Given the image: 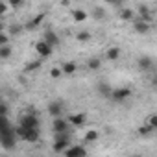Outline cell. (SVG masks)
Wrapping results in <instances>:
<instances>
[{
	"label": "cell",
	"instance_id": "6da1fadb",
	"mask_svg": "<svg viewBox=\"0 0 157 157\" xmlns=\"http://www.w3.org/2000/svg\"><path fill=\"white\" fill-rule=\"evenodd\" d=\"M68 144H70V131H61V133H56L52 150L56 153H65V150L68 148Z\"/></svg>",
	"mask_w": 157,
	"mask_h": 157
},
{
	"label": "cell",
	"instance_id": "7a4b0ae2",
	"mask_svg": "<svg viewBox=\"0 0 157 157\" xmlns=\"http://www.w3.org/2000/svg\"><path fill=\"white\" fill-rule=\"evenodd\" d=\"M17 124H21L24 128H39L41 126V120H39V117L35 113H24V115L19 117V122Z\"/></svg>",
	"mask_w": 157,
	"mask_h": 157
},
{
	"label": "cell",
	"instance_id": "3957f363",
	"mask_svg": "<svg viewBox=\"0 0 157 157\" xmlns=\"http://www.w3.org/2000/svg\"><path fill=\"white\" fill-rule=\"evenodd\" d=\"M35 52L39 54V57L46 59V57H50V56H52V52H54V46H52V44H48L44 39H41L39 43H35Z\"/></svg>",
	"mask_w": 157,
	"mask_h": 157
},
{
	"label": "cell",
	"instance_id": "277c9868",
	"mask_svg": "<svg viewBox=\"0 0 157 157\" xmlns=\"http://www.w3.org/2000/svg\"><path fill=\"white\" fill-rule=\"evenodd\" d=\"M70 120L63 118V117H54V122H52V129L54 133H61V131H70Z\"/></svg>",
	"mask_w": 157,
	"mask_h": 157
},
{
	"label": "cell",
	"instance_id": "5b68a950",
	"mask_svg": "<svg viewBox=\"0 0 157 157\" xmlns=\"http://www.w3.org/2000/svg\"><path fill=\"white\" fill-rule=\"evenodd\" d=\"M128 98H131V89H128V87H118V89H113V93H111L113 102H126Z\"/></svg>",
	"mask_w": 157,
	"mask_h": 157
},
{
	"label": "cell",
	"instance_id": "8992f818",
	"mask_svg": "<svg viewBox=\"0 0 157 157\" xmlns=\"http://www.w3.org/2000/svg\"><path fill=\"white\" fill-rule=\"evenodd\" d=\"M46 111H48L50 117H61V115H63V102H59V100H52V102L48 104Z\"/></svg>",
	"mask_w": 157,
	"mask_h": 157
},
{
	"label": "cell",
	"instance_id": "52a82bcc",
	"mask_svg": "<svg viewBox=\"0 0 157 157\" xmlns=\"http://www.w3.org/2000/svg\"><path fill=\"white\" fill-rule=\"evenodd\" d=\"M65 155L67 157H85L87 155V150L83 148V146H68L67 150H65Z\"/></svg>",
	"mask_w": 157,
	"mask_h": 157
},
{
	"label": "cell",
	"instance_id": "ba28073f",
	"mask_svg": "<svg viewBox=\"0 0 157 157\" xmlns=\"http://www.w3.org/2000/svg\"><path fill=\"white\" fill-rule=\"evenodd\" d=\"M133 30H135L139 35H146V33L150 32V24H148V21H142V19L139 17V19L133 21Z\"/></svg>",
	"mask_w": 157,
	"mask_h": 157
},
{
	"label": "cell",
	"instance_id": "9c48e42d",
	"mask_svg": "<svg viewBox=\"0 0 157 157\" xmlns=\"http://www.w3.org/2000/svg\"><path fill=\"white\" fill-rule=\"evenodd\" d=\"M70 124L74 126V128H82V126H85L87 124V117H85V113H74V115H70Z\"/></svg>",
	"mask_w": 157,
	"mask_h": 157
},
{
	"label": "cell",
	"instance_id": "30bf717a",
	"mask_svg": "<svg viewBox=\"0 0 157 157\" xmlns=\"http://www.w3.org/2000/svg\"><path fill=\"white\" fill-rule=\"evenodd\" d=\"M43 39H44L48 44H52V46H59V35H57L54 30H46V32L43 33Z\"/></svg>",
	"mask_w": 157,
	"mask_h": 157
},
{
	"label": "cell",
	"instance_id": "8fae6325",
	"mask_svg": "<svg viewBox=\"0 0 157 157\" xmlns=\"http://www.w3.org/2000/svg\"><path fill=\"white\" fill-rule=\"evenodd\" d=\"M137 67H139L140 70H151V67H153V59L148 57V56H140L139 61H137Z\"/></svg>",
	"mask_w": 157,
	"mask_h": 157
},
{
	"label": "cell",
	"instance_id": "7c38bea8",
	"mask_svg": "<svg viewBox=\"0 0 157 157\" xmlns=\"http://www.w3.org/2000/svg\"><path fill=\"white\" fill-rule=\"evenodd\" d=\"M43 21H44V13H39L37 17H33V19H30V21L26 22V30H35V28H39Z\"/></svg>",
	"mask_w": 157,
	"mask_h": 157
},
{
	"label": "cell",
	"instance_id": "4fadbf2b",
	"mask_svg": "<svg viewBox=\"0 0 157 157\" xmlns=\"http://www.w3.org/2000/svg\"><path fill=\"white\" fill-rule=\"evenodd\" d=\"M118 17H120L122 21L133 22V21H135V11H133V10H129V8H122V10L118 11Z\"/></svg>",
	"mask_w": 157,
	"mask_h": 157
},
{
	"label": "cell",
	"instance_id": "5bb4252c",
	"mask_svg": "<svg viewBox=\"0 0 157 157\" xmlns=\"http://www.w3.org/2000/svg\"><path fill=\"white\" fill-rule=\"evenodd\" d=\"M98 93H100L104 98L111 100V93H113V89L109 87V83H105V82H100V83H98Z\"/></svg>",
	"mask_w": 157,
	"mask_h": 157
},
{
	"label": "cell",
	"instance_id": "9a60e30c",
	"mask_svg": "<svg viewBox=\"0 0 157 157\" xmlns=\"http://www.w3.org/2000/svg\"><path fill=\"white\" fill-rule=\"evenodd\" d=\"M105 57H107L109 61H117V59L120 57V48H118V46H111V48L105 52Z\"/></svg>",
	"mask_w": 157,
	"mask_h": 157
},
{
	"label": "cell",
	"instance_id": "2e32d148",
	"mask_svg": "<svg viewBox=\"0 0 157 157\" xmlns=\"http://www.w3.org/2000/svg\"><path fill=\"white\" fill-rule=\"evenodd\" d=\"M153 131H155V129L151 128V124H150V122H146V124H142V126H140V128L137 129V133H139L140 137H148V135H151Z\"/></svg>",
	"mask_w": 157,
	"mask_h": 157
},
{
	"label": "cell",
	"instance_id": "e0dca14e",
	"mask_svg": "<svg viewBox=\"0 0 157 157\" xmlns=\"http://www.w3.org/2000/svg\"><path fill=\"white\" fill-rule=\"evenodd\" d=\"M13 54V48L10 44H0V59H10Z\"/></svg>",
	"mask_w": 157,
	"mask_h": 157
},
{
	"label": "cell",
	"instance_id": "ac0fdd59",
	"mask_svg": "<svg viewBox=\"0 0 157 157\" xmlns=\"http://www.w3.org/2000/svg\"><path fill=\"white\" fill-rule=\"evenodd\" d=\"M72 19H74V22H83V21H87V13L83 10H72Z\"/></svg>",
	"mask_w": 157,
	"mask_h": 157
},
{
	"label": "cell",
	"instance_id": "d6986e66",
	"mask_svg": "<svg viewBox=\"0 0 157 157\" xmlns=\"http://www.w3.org/2000/svg\"><path fill=\"white\" fill-rule=\"evenodd\" d=\"M61 68H63V72H65V74H74V72L78 70V65H76L74 61H67V63H63V65H61Z\"/></svg>",
	"mask_w": 157,
	"mask_h": 157
},
{
	"label": "cell",
	"instance_id": "ffe728a7",
	"mask_svg": "<svg viewBox=\"0 0 157 157\" xmlns=\"http://www.w3.org/2000/svg\"><path fill=\"white\" fill-rule=\"evenodd\" d=\"M137 13H139V17H140L142 21H148V22H150V11H148V8H146L144 4H140V6L137 8Z\"/></svg>",
	"mask_w": 157,
	"mask_h": 157
},
{
	"label": "cell",
	"instance_id": "44dd1931",
	"mask_svg": "<svg viewBox=\"0 0 157 157\" xmlns=\"http://www.w3.org/2000/svg\"><path fill=\"white\" fill-rule=\"evenodd\" d=\"M41 65H43V57H39V59H35V61H30V63L26 65V72H33V70L41 68Z\"/></svg>",
	"mask_w": 157,
	"mask_h": 157
},
{
	"label": "cell",
	"instance_id": "7402d4cb",
	"mask_svg": "<svg viewBox=\"0 0 157 157\" xmlns=\"http://www.w3.org/2000/svg\"><path fill=\"white\" fill-rule=\"evenodd\" d=\"M100 67H102V61H100L98 57H91V59L87 61V68H89V70H100Z\"/></svg>",
	"mask_w": 157,
	"mask_h": 157
},
{
	"label": "cell",
	"instance_id": "603a6c76",
	"mask_svg": "<svg viewBox=\"0 0 157 157\" xmlns=\"http://www.w3.org/2000/svg\"><path fill=\"white\" fill-rule=\"evenodd\" d=\"M98 131H94V129H89L87 133H85V142H96L98 140Z\"/></svg>",
	"mask_w": 157,
	"mask_h": 157
},
{
	"label": "cell",
	"instance_id": "cb8c5ba5",
	"mask_svg": "<svg viewBox=\"0 0 157 157\" xmlns=\"http://www.w3.org/2000/svg\"><path fill=\"white\" fill-rule=\"evenodd\" d=\"M93 17H94L96 21L105 19V11H104V8H94V10H93Z\"/></svg>",
	"mask_w": 157,
	"mask_h": 157
},
{
	"label": "cell",
	"instance_id": "d4e9b609",
	"mask_svg": "<svg viewBox=\"0 0 157 157\" xmlns=\"http://www.w3.org/2000/svg\"><path fill=\"white\" fill-rule=\"evenodd\" d=\"M61 74H65L61 67H54V68H50V78H54V80H57V78H61Z\"/></svg>",
	"mask_w": 157,
	"mask_h": 157
},
{
	"label": "cell",
	"instance_id": "484cf974",
	"mask_svg": "<svg viewBox=\"0 0 157 157\" xmlns=\"http://www.w3.org/2000/svg\"><path fill=\"white\" fill-rule=\"evenodd\" d=\"M76 39L80 41V43H87V41L91 39V33H89V32H80V33L76 35Z\"/></svg>",
	"mask_w": 157,
	"mask_h": 157
},
{
	"label": "cell",
	"instance_id": "4316f807",
	"mask_svg": "<svg viewBox=\"0 0 157 157\" xmlns=\"http://www.w3.org/2000/svg\"><path fill=\"white\" fill-rule=\"evenodd\" d=\"M22 30H26V26H11L10 28V33L11 35H19V33H22Z\"/></svg>",
	"mask_w": 157,
	"mask_h": 157
},
{
	"label": "cell",
	"instance_id": "83f0119b",
	"mask_svg": "<svg viewBox=\"0 0 157 157\" xmlns=\"http://www.w3.org/2000/svg\"><path fill=\"white\" fill-rule=\"evenodd\" d=\"M8 2H10V6H11L13 10H19V8L24 4V0H8Z\"/></svg>",
	"mask_w": 157,
	"mask_h": 157
},
{
	"label": "cell",
	"instance_id": "f1b7e54d",
	"mask_svg": "<svg viewBox=\"0 0 157 157\" xmlns=\"http://www.w3.org/2000/svg\"><path fill=\"white\" fill-rule=\"evenodd\" d=\"M148 122L151 124V128H153V129H157V115H150Z\"/></svg>",
	"mask_w": 157,
	"mask_h": 157
},
{
	"label": "cell",
	"instance_id": "f546056e",
	"mask_svg": "<svg viewBox=\"0 0 157 157\" xmlns=\"http://www.w3.org/2000/svg\"><path fill=\"white\" fill-rule=\"evenodd\" d=\"M0 44H10V35L0 33Z\"/></svg>",
	"mask_w": 157,
	"mask_h": 157
},
{
	"label": "cell",
	"instance_id": "4dcf8cb0",
	"mask_svg": "<svg viewBox=\"0 0 157 157\" xmlns=\"http://www.w3.org/2000/svg\"><path fill=\"white\" fill-rule=\"evenodd\" d=\"M8 4H10V2H2V4H0V13H2V15L8 11Z\"/></svg>",
	"mask_w": 157,
	"mask_h": 157
},
{
	"label": "cell",
	"instance_id": "1f68e13d",
	"mask_svg": "<svg viewBox=\"0 0 157 157\" xmlns=\"http://www.w3.org/2000/svg\"><path fill=\"white\" fill-rule=\"evenodd\" d=\"M2 117H8V104L2 102Z\"/></svg>",
	"mask_w": 157,
	"mask_h": 157
},
{
	"label": "cell",
	"instance_id": "d6a6232c",
	"mask_svg": "<svg viewBox=\"0 0 157 157\" xmlns=\"http://www.w3.org/2000/svg\"><path fill=\"white\" fill-rule=\"evenodd\" d=\"M104 2H107V4H113V6H115V4H118V2H120V0H104Z\"/></svg>",
	"mask_w": 157,
	"mask_h": 157
},
{
	"label": "cell",
	"instance_id": "836d02e7",
	"mask_svg": "<svg viewBox=\"0 0 157 157\" xmlns=\"http://www.w3.org/2000/svg\"><path fill=\"white\" fill-rule=\"evenodd\" d=\"M153 85H157V76H155V78H153Z\"/></svg>",
	"mask_w": 157,
	"mask_h": 157
},
{
	"label": "cell",
	"instance_id": "e575fe53",
	"mask_svg": "<svg viewBox=\"0 0 157 157\" xmlns=\"http://www.w3.org/2000/svg\"><path fill=\"white\" fill-rule=\"evenodd\" d=\"M63 2H65V4H67V2H70V0H63Z\"/></svg>",
	"mask_w": 157,
	"mask_h": 157
}]
</instances>
